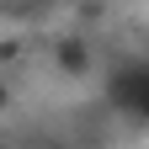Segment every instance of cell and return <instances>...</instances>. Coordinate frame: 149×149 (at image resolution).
Listing matches in <instances>:
<instances>
[{"mask_svg": "<svg viewBox=\"0 0 149 149\" xmlns=\"http://www.w3.org/2000/svg\"><path fill=\"white\" fill-rule=\"evenodd\" d=\"M59 59H64V69H74V64H80V69H85V43H74V37H69V43H64V53H59Z\"/></svg>", "mask_w": 149, "mask_h": 149, "instance_id": "6da1fadb", "label": "cell"}]
</instances>
